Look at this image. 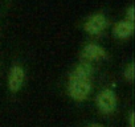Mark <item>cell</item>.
Masks as SVG:
<instances>
[{"mask_svg":"<svg viewBox=\"0 0 135 127\" xmlns=\"http://www.w3.org/2000/svg\"><path fill=\"white\" fill-rule=\"evenodd\" d=\"M69 94L76 101H84L88 98L91 90V81L89 76H84L76 69L72 72L69 77V86H68Z\"/></svg>","mask_w":135,"mask_h":127,"instance_id":"obj_1","label":"cell"},{"mask_svg":"<svg viewBox=\"0 0 135 127\" xmlns=\"http://www.w3.org/2000/svg\"><path fill=\"white\" fill-rule=\"evenodd\" d=\"M97 106L101 110V113H103V114L113 113L115 110V107H117V97H115V94L111 90H109V89L102 90L97 95Z\"/></svg>","mask_w":135,"mask_h":127,"instance_id":"obj_2","label":"cell"},{"mask_svg":"<svg viewBox=\"0 0 135 127\" xmlns=\"http://www.w3.org/2000/svg\"><path fill=\"white\" fill-rule=\"evenodd\" d=\"M106 27H107V20L101 13H95V15L90 16L88 19V21L85 23V25H84L85 31L89 32V33H91V35H98Z\"/></svg>","mask_w":135,"mask_h":127,"instance_id":"obj_3","label":"cell"},{"mask_svg":"<svg viewBox=\"0 0 135 127\" xmlns=\"http://www.w3.org/2000/svg\"><path fill=\"white\" fill-rule=\"evenodd\" d=\"M106 57V52L103 48L95 44H89L82 50V58L86 61H97Z\"/></svg>","mask_w":135,"mask_h":127,"instance_id":"obj_4","label":"cell"},{"mask_svg":"<svg viewBox=\"0 0 135 127\" xmlns=\"http://www.w3.org/2000/svg\"><path fill=\"white\" fill-rule=\"evenodd\" d=\"M23 81H24V70H23L21 66L15 65L11 69L9 78H8V86H9V89L12 91H17L21 87Z\"/></svg>","mask_w":135,"mask_h":127,"instance_id":"obj_5","label":"cell"},{"mask_svg":"<svg viewBox=\"0 0 135 127\" xmlns=\"http://www.w3.org/2000/svg\"><path fill=\"white\" fill-rule=\"evenodd\" d=\"M132 32H134V23L131 21L122 20V21H118L114 27V33L119 38H126L130 35H132Z\"/></svg>","mask_w":135,"mask_h":127,"instance_id":"obj_6","label":"cell"},{"mask_svg":"<svg viewBox=\"0 0 135 127\" xmlns=\"http://www.w3.org/2000/svg\"><path fill=\"white\" fill-rule=\"evenodd\" d=\"M124 77H126L128 81H132V78H134V65H132V64H130V65L126 68V70H124Z\"/></svg>","mask_w":135,"mask_h":127,"instance_id":"obj_7","label":"cell"},{"mask_svg":"<svg viewBox=\"0 0 135 127\" xmlns=\"http://www.w3.org/2000/svg\"><path fill=\"white\" fill-rule=\"evenodd\" d=\"M127 17H128V21H134V6H131L127 11Z\"/></svg>","mask_w":135,"mask_h":127,"instance_id":"obj_8","label":"cell"},{"mask_svg":"<svg viewBox=\"0 0 135 127\" xmlns=\"http://www.w3.org/2000/svg\"><path fill=\"white\" fill-rule=\"evenodd\" d=\"M130 127H134V111L130 113Z\"/></svg>","mask_w":135,"mask_h":127,"instance_id":"obj_9","label":"cell"},{"mask_svg":"<svg viewBox=\"0 0 135 127\" xmlns=\"http://www.w3.org/2000/svg\"><path fill=\"white\" fill-rule=\"evenodd\" d=\"M89 127H103L102 124H98V123H94V124H90Z\"/></svg>","mask_w":135,"mask_h":127,"instance_id":"obj_10","label":"cell"}]
</instances>
